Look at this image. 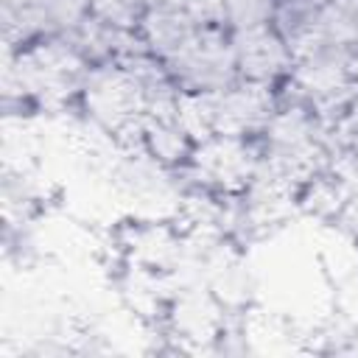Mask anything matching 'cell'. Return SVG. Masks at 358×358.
<instances>
[{
  "instance_id": "1",
  "label": "cell",
  "mask_w": 358,
  "mask_h": 358,
  "mask_svg": "<svg viewBox=\"0 0 358 358\" xmlns=\"http://www.w3.org/2000/svg\"><path fill=\"white\" fill-rule=\"evenodd\" d=\"M76 109L90 129L117 140L145 115V95L137 76L126 64L109 62L90 70Z\"/></svg>"
},
{
  "instance_id": "2",
  "label": "cell",
  "mask_w": 358,
  "mask_h": 358,
  "mask_svg": "<svg viewBox=\"0 0 358 358\" xmlns=\"http://www.w3.org/2000/svg\"><path fill=\"white\" fill-rule=\"evenodd\" d=\"M260 162H263L260 134L257 137L210 134L196 143L190 165L179 171V185H199L224 196H235L246 190Z\"/></svg>"
},
{
  "instance_id": "3",
  "label": "cell",
  "mask_w": 358,
  "mask_h": 358,
  "mask_svg": "<svg viewBox=\"0 0 358 358\" xmlns=\"http://www.w3.org/2000/svg\"><path fill=\"white\" fill-rule=\"evenodd\" d=\"M165 67L179 92L187 95H213L241 81L229 28H199Z\"/></svg>"
},
{
  "instance_id": "4",
  "label": "cell",
  "mask_w": 358,
  "mask_h": 358,
  "mask_svg": "<svg viewBox=\"0 0 358 358\" xmlns=\"http://www.w3.org/2000/svg\"><path fill=\"white\" fill-rule=\"evenodd\" d=\"M210 131L227 137H257L280 103L277 87L235 81L221 92L204 95Z\"/></svg>"
},
{
  "instance_id": "5",
  "label": "cell",
  "mask_w": 358,
  "mask_h": 358,
  "mask_svg": "<svg viewBox=\"0 0 358 358\" xmlns=\"http://www.w3.org/2000/svg\"><path fill=\"white\" fill-rule=\"evenodd\" d=\"M229 36H232L241 81L280 87L288 78L294 67V48L271 22L229 31Z\"/></svg>"
},
{
  "instance_id": "6",
  "label": "cell",
  "mask_w": 358,
  "mask_h": 358,
  "mask_svg": "<svg viewBox=\"0 0 358 358\" xmlns=\"http://www.w3.org/2000/svg\"><path fill=\"white\" fill-rule=\"evenodd\" d=\"M137 148L168 171H185L190 165L196 140L179 123L176 112H148L137 123Z\"/></svg>"
},
{
  "instance_id": "7",
  "label": "cell",
  "mask_w": 358,
  "mask_h": 358,
  "mask_svg": "<svg viewBox=\"0 0 358 358\" xmlns=\"http://www.w3.org/2000/svg\"><path fill=\"white\" fill-rule=\"evenodd\" d=\"M199 31L185 6H151L137 22V34L145 42L148 53L168 62L173 59Z\"/></svg>"
},
{
  "instance_id": "8",
  "label": "cell",
  "mask_w": 358,
  "mask_h": 358,
  "mask_svg": "<svg viewBox=\"0 0 358 358\" xmlns=\"http://www.w3.org/2000/svg\"><path fill=\"white\" fill-rule=\"evenodd\" d=\"M350 193L344 190V185L327 171H316L313 176H308L299 190H296V210L302 215H310L322 224H336L347 207Z\"/></svg>"
},
{
  "instance_id": "9",
  "label": "cell",
  "mask_w": 358,
  "mask_h": 358,
  "mask_svg": "<svg viewBox=\"0 0 358 358\" xmlns=\"http://www.w3.org/2000/svg\"><path fill=\"white\" fill-rule=\"evenodd\" d=\"M313 39L344 50H358V0H324L319 6Z\"/></svg>"
},
{
  "instance_id": "10",
  "label": "cell",
  "mask_w": 358,
  "mask_h": 358,
  "mask_svg": "<svg viewBox=\"0 0 358 358\" xmlns=\"http://www.w3.org/2000/svg\"><path fill=\"white\" fill-rule=\"evenodd\" d=\"M319 6H322L319 0H277L271 25L288 39L294 50H299L316 36Z\"/></svg>"
},
{
  "instance_id": "11",
  "label": "cell",
  "mask_w": 358,
  "mask_h": 358,
  "mask_svg": "<svg viewBox=\"0 0 358 358\" xmlns=\"http://www.w3.org/2000/svg\"><path fill=\"white\" fill-rule=\"evenodd\" d=\"M45 36H59L73 31L92 14V0H28Z\"/></svg>"
},
{
  "instance_id": "12",
  "label": "cell",
  "mask_w": 358,
  "mask_h": 358,
  "mask_svg": "<svg viewBox=\"0 0 358 358\" xmlns=\"http://www.w3.org/2000/svg\"><path fill=\"white\" fill-rule=\"evenodd\" d=\"M277 8V0H224L227 11V28L241 31V28H255L271 22Z\"/></svg>"
},
{
  "instance_id": "13",
  "label": "cell",
  "mask_w": 358,
  "mask_h": 358,
  "mask_svg": "<svg viewBox=\"0 0 358 358\" xmlns=\"http://www.w3.org/2000/svg\"><path fill=\"white\" fill-rule=\"evenodd\" d=\"M145 8V0H92V14L120 28H137Z\"/></svg>"
},
{
  "instance_id": "14",
  "label": "cell",
  "mask_w": 358,
  "mask_h": 358,
  "mask_svg": "<svg viewBox=\"0 0 358 358\" xmlns=\"http://www.w3.org/2000/svg\"><path fill=\"white\" fill-rule=\"evenodd\" d=\"M182 6L199 28H227L224 0H182Z\"/></svg>"
},
{
  "instance_id": "15",
  "label": "cell",
  "mask_w": 358,
  "mask_h": 358,
  "mask_svg": "<svg viewBox=\"0 0 358 358\" xmlns=\"http://www.w3.org/2000/svg\"><path fill=\"white\" fill-rule=\"evenodd\" d=\"M350 73H352V81L358 87V50H352V59H350Z\"/></svg>"
},
{
  "instance_id": "16",
  "label": "cell",
  "mask_w": 358,
  "mask_h": 358,
  "mask_svg": "<svg viewBox=\"0 0 358 358\" xmlns=\"http://www.w3.org/2000/svg\"><path fill=\"white\" fill-rule=\"evenodd\" d=\"M145 6H182V0H145Z\"/></svg>"
},
{
  "instance_id": "17",
  "label": "cell",
  "mask_w": 358,
  "mask_h": 358,
  "mask_svg": "<svg viewBox=\"0 0 358 358\" xmlns=\"http://www.w3.org/2000/svg\"><path fill=\"white\" fill-rule=\"evenodd\" d=\"M319 3H324V0H319Z\"/></svg>"
}]
</instances>
